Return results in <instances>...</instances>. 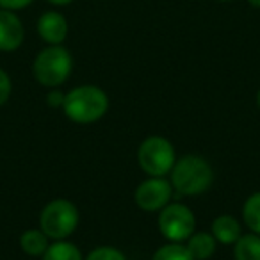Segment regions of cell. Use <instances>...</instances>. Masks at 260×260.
Returning <instances> with one entry per match:
<instances>
[{
  "mask_svg": "<svg viewBox=\"0 0 260 260\" xmlns=\"http://www.w3.org/2000/svg\"><path fill=\"white\" fill-rule=\"evenodd\" d=\"M177 162L175 146L162 136H148L138 148V164L148 177H166Z\"/></svg>",
  "mask_w": 260,
  "mask_h": 260,
  "instance_id": "5b68a950",
  "label": "cell"
},
{
  "mask_svg": "<svg viewBox=\"0 0 260 260\" xmlns=\"http://www.w3.org/2000/svg\"><path fill=\"white\" fill-rule=\"evenodd\" d=\"M47 2L52 6H57V8H62V6H70L72 2H75V0H47Z\"/></svg>",
  "mask_w": 260,
  "mask_h": 260,
  "instance_id": "44dd1931",
  "label": "cell"
},
{
  "mask_svg": "<svg viewBox=\"0 0 260 260\" xmlns=\"http://www.w3.org/2000/svg\"><path fill=\"white\" fill-rule=\"evenodd\" d=\"M50 239L45 235L41 228H29L20 235V248L29 256H41L50 246Z\"/></svg>",
  "mask_w": 260,
  "mask_h": 260,
  "instance_id": "7c38bea8",
  "label": "cell"
},
{
  "mask_svg": "<svg viewBox=\"0 0 260 260\" xmlns=\"http://www.w3.org/2000/svg\"><path fill=\"white\" fill-rule=\"evenodd\" d=\"M25 27L15 11L0 9V52H15L23 45Z\"/></svg>",
  "mask_w": 260,
  "mask_h": 260,
  "instance_id": "9c48e42d",
  "label": "cell"
},
{
  "mask_svg": "<svg viewBox=\"0 0 260 260\" xmlns=\"http://www.w3.org/2000/svg\"><path fill=\"white\" fill-rule=\"evenodd\" d=\"M157 224L170 242H184L196 232L194 212L184 203H168L159 212Z\"/></svg>",
  "mask_w": 260,
  "mask_h": 260,
  "instance_id": "8992f818",
  "label": "cell"
},
{
  "mask_svg": "<svg viewBox=\"0 0 260 260\" xmlns=\"http://www.w3.org/2000/svg\"><path fill=\"white\" fill-rule=\"evenodd\" d=\"M185 246L194 260H209L216 253L217 241L210 232H194Z\"/></svg>",
  "mask_w": 260,
  "mask_h": 260,
  "instance_id": "8fae6325",
  "label": "cell"
},
{
  "mask_svg": "<svg viewBox=\"0 0 260 260\" xmlns=\"http://www.w3.org/2000/svg\"><path fill=\"white\" fill-rule=\"evenodd\" d=\"M80 221L79 209L66 198L48 202L40 212V228L52 241H64L77 230Z\"/></svg>",
  "mask_w": 260,
  "mask_h": 260,
  "instance_id": "277c9868",
  "label": "cell"
},
{
  "mask_svg": "<svg viewBox=\"0 0 260 260\" xmlns=\"http://www.w3.org/2000/svg\"><path fill=\"white\" fill-rule=\"evenodd\" d=\"M41 260H84V256L79 246L64 239V241L52 242L47 251L41 255Z\"/></svg>",
  "mask_w": 260,
  "mask_h": 260,
  "instance_id": "5bb4252c",
  "label": "cell"
},
{
  "mask_svg": "<svg viewBox=\"0 0 260 260\" xmlns=\"http://www.w3.org/2000/svg\"><path fill=\"white\" fill-rule=\"evenodd\" d=\"M64 96H66V93H61L57 87H54V89L47 93V104L50 105L52 109H57V107L62 109V104H64Z\"/></svg>",
  "mask_w": 260,
  "mask_h": 260,
  "instance_id": "ffe728a7",
  "label": "cell"
},
{
  "mask_svg": "<svg viewBox=\"0 0 260 260\" xmlns=\"http://www.w3.org/2000/svg\"><path fill=\"white\" fill-rule=\"evenodd\" d=\"M36 30L41 41H45L47 45H62L68 38L70 25L62 13L50 9L40 15L36 22Z\"/></svg>",
  "mask_w": 260,
  "mask_h": 260,
  "instance_id": "ba28073f",
  "label": "cell"
},
{
  "mask_svg": "<svg viewBox=\"0 0 260 260\" xmlns=\"http://www.w3.org/2000/svg\"><path fill=\"white\" fill-rule=\"evenodd\" d=\"M34 0H0V9H9V11H22V9L29 8Z\"/></svg>",
  "mask_w": 260,
  "mask_h": 260,
  "instance_id": "d6986e66",
  "label": "cell"
},
{
  "mask_svg": "<svg viewBox=\"0 0 260 260\" xmlns=\"http://www.w3.org/2000/svg\"><path fill=\"white\" fill-rule=\"evenodd\" d=\"M152 260H194V258L189 253L187 246H184L182 242H168V244L160 246L153 253Z\"/></svg>",
  "mask_w": 260,
  "mask_h": 260,
  "instance_id": "2e32d148",
  "label": "cell"
},
{
  "mask_svg": "<svg viewBox=\"0 0 260 260\" xmlns=\"http://www.w3.org/2000/svg\"><path fill=\"white\" fill-rule=\"evenodd\" d=\"M214 2H221V4H224V2H234V0H214Z\"/></svg>",
  "mask_w": 260,
  "mask_h": 260,
  "instance_id": "cb8c5ba5",
  "label": "cell"
},
{
  "mask_svg": "<svg viewBox=\"0 0 260 260\" xmlns=\"http://www.w3.org/2000/svg\"><path fill=\"white\" fill-rule=\"evenodd\" d=\"M109 111V96L102 87L93 84L77 86L68 91L62 104V112L73 123L93 125Z\"/></svg>",
  "mask_w": 260,
  "mask_h": 260,
  "instance_id": "6da1fadb",
  "label": "cell"
},
{
  "mask_svg": "<svg viewBox=\"0 0 260 260\" xmlns=\"http://www.w3.org/2000/svg\"><path fill=\"white\" fill-rule=\"evenodd\" d=\"M170 177L173 189L182 196H200L214 184V170L210 162L194 153L177 159Z\"/></svg>",
  "mask_w": 260,
  "mask_h": 260,
  "instance_id": "7a4b0ae2",
  "label": "cell"
},
{
  "mask_svg": "<svg viewBox=\"0 0 260 260\" xmlns=\"http://www.w3.org/2000/svg\"><path fill=\"white\" fill-rule=\"evenodd\" d=\"M11 91H13L11 77H9V73L6 72V70L0 68V107L9 100Z\"/></svg>",
  "mask_w": 260,
  "mask_h": 260,
  "instance_id": "ac0fdd59",
  "label": "cell"
},
{
  "mask_svg": "<svg viewBox=\"0 0 260 260\" xmlns=\"http://www.w3.org/2000/svg\"><path fill=\"white\" fill-rule=\"evenodd\" d=\"M242 219H244V224L253 234L260 235V191L253 192L244 202V207H242Z\"/></svg>",
  "mask_w": 260,
  "mask_h": 260,
  "instance_id": "9a60e30c",
  "label": "cell"
},
{
  "mask_svg": "<svg viewBox=\"0 0 260 260\" xmlns=\"http://www.w3.org/2000/svg\"><path fill=\"white\" fill-rule=\"evenodd\" d=\"M256 105H258V109H260V89H258V93H256Z\"/></svg>",
  "mask_w": 260,
  "mask_h": 260,
  "instance_id": "603a6c76",
  "label": "cell"
},
{
  "mask_svg": "<svg viewBox=\"0 0 260 260\" xmlns=\"http://www.w3.org/2000/svg\"><path fill=\"white\" fill-rule=\"evenodd\" d=\"M84 260H126L125 253L114 246H96Z\"/></svg>",
  "mask_w": 260,
  "mask_h": 260,
  "instance_id": "e0dca14e",
  "label": "cell"
},
{
  "mask_svg": "<svg viewBox=\"0 0 260 260\" xmlns=\"http://www.w3.org/2000/svg\"><path fill=\"white\" fill-rule=\"evenodd\" d=\"M235 260H260V235L258 234H242L234 244Z\"/></svg>",
  "mask_w": 260,
  "mask_h": 260,
  "instance_id": "4fadbf2b",
  "label": "cell"
},
{
  "mask_svg": "<svg viewBox=\"0 0 260 260\" xmlns=\"http://www.w3.org/2000/svg\"><path fill=\"white\" fill-rule=\"evenodd\" d=\"M210 234L216 237L217 242L221 244H235L239 237L242 235V226L239 219H235L230 214H221L212 221Z\"/></svg>",
  "mask_w": 260,
  "mask_h": 260,
  "instance_id": "30bf717a",
  "label": "cell"
},
{
  "mask_svg": "<svg viewBox=\"0 0 260 260\" xmlns=\"http://www.w3.org/2000/svg\"><path fill=\"white\" fill-rule=\"evenodd\" d=\"M251 8H255V9H260V0H246Z\"/></svg>",
  "mask_w": 260,
  "mask_h": 260,
  "instance_id": "7402d4cb",
  "label": "cell"
},
{
  "mask_svg": "<svg viewBox=\"0 0 260 260\" xmlns=\"http://www.w3.org/2000/svg\"><path fill=\"white\" fill-rule=\"evenodd\" d=\"M73 70V57L62 45H47L36 54L32 61V75L38 84L54 89L70 79Z\"/></svg>",
  "mask_w": 260,
  "mask_h": 260,
  "instance_id": "3957f363",
  "label": "cell"
},
{
  "mask_svg": "<svg viewBox=\"0 0 260 260\" xmlns=\"http://www.w3.org/2000/svg\"><path fill=\"white\" fill-rule=\"evenodd\" d=\"M173 196V185L164 177H150L136 187V205L145 212H160Z\"/></svg>",
  "mask_w": 260,
  "mask_h": 260,
  "instance_id": "52a82bcc",
  "label": "cell"
}]
</instances>
